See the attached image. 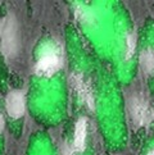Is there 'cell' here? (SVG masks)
I'll use <instances>...</instances> for the list:
<instances>
[{
	"instance_id": "1",
	"label": "cell",
	"mask_w": 154,
	"mask_h": 155,
	"mask_svg": "<svg viewBox=\"0 0 154 155\" xmlns=\"http://www.w3.org/2000/svg\"><path fill=\"white\" fill-rule=\"evenodd\" d=\"M0 41L2 51L5 57H13L18 50L17 25L12 15H8L0 22Z\"/></svg>"
},
{
	"instance_id": "2",
	"label": "cell",
	"mask_w": 154,
	"mask_h": 155,
	"mask_svg": "<svg viewBox=\"0 0 154 155\" xmlns=\"http://www.w3.org/2000/svg\"><path fill=\"white\" fill-rule=\"evenodd\" d=\"M130 114L131 118L137 126H148L154 118V112L152 107L142 97L135 96L130 100Z\"/></svg>"
},
{
	"instance_id": "3",
	"label": "cell",
	"mask_w": 154,
	"mask_h": 155,
	"mask_svg": "<svg viewBox=\"0 0 154 155\" xmlns=\"http://www.w3.org/2000/svg\"><path fill=\"white\" fill-rule=\"evenodd\" d=\"M60 65V57L55 51H45L40 58H38L37 63L35 65V72L37 76L40 77H50L55 72L59 71Z\"/></svg>"
},
{
	"instance_id": "4",
	"label": "cell",
	"mask_w": 154,
	"mask_h": 155,
	"mask_svg": "<svg viewBox=\"0 0 154 155\" xmlns=\"http://www.w3.org/2000/svg\"><path fill=\"white\" fill-rule=\"evenodd\" d=\"M5 108H7V112L12 118L17 119L22 117L26 108L23 92L19 90L10 91L7 96V100H5Z\"/></svg>"
},
{
	"instance_id": "5",
	"label": "cell",
	"mask_w": 154,
	"mask_h": 155,
	"mask_svg": "<svg viewBox=\"0 0 154 155\" xmlns=\"http://www.w3.org/2000/svg\"><path fill=\"white\" fill-rule=\"evenodd\" d=\"M72 84H73L75 90L80 95V97L87 104V107L90 109H94V96H92V91H91L89 84L84 80V77L80 74H73Z\"/></svg>"
},
{
	"instance_id": "6",
	"label": "cell",
	"mask_w": 154,
	"mask_h": 155,
	"mask_svg": "<svg viewBox=\"0 0 154 155\" xmlns=\"http://www.w3.org/2000/svg\"><path fill=\"white\" fill-rule=\"evenodd\" d=\"M86 135H87V122L85 118H80L75 127V140L73 149L76 151H84L86 145Z\"/></svg>"
},
{
	"instance_id": "7",
	"label": "cell",
	"mask_w": 154,
	"mask_h": 155,
	"mask_svg": "<svg viewBox=\"0 0 154 155\" xmlns=\"http://www.w3.org/2000/svg\"><path fill=\"white\" fill-rule=\"evenodd\" d=\"M140 64L145 73L154 74V50L142 51L140 55Z\"/></svg>"
},
{
	"instance_id": "8",
	"label": "cell",
	"mask_w": 154,
	"mask_h": 155,
	"mask_svg": "<svg viewBox=\"0 0 154 155\" xmlns=\"http://www.w3.org/2000/svg\"><path fill=\"white\" fill-rule=\"evenodd\" d=\"M135 48H136V36L135 34H130L127 36V48H126V58L127 59L132 57Z\"/></svg>"
},
{
	"instance_id": "9",
	"label": "cell",
	"mask_w": 154,
	"mask_h": 155,
	"mask_svg": "<svg viewBox=\"0 0 154 155\" xmlns=\"http://www.w3.org/2000/svg\"><path fill=\"white\" fill-rule=\"evenodd\" d=\"M62 155H73V153H72V149H71L69 146L65 145V146L63 147V150H62Z\"/></svg>"
},
{
	"instance_id": "10",
	"label": "cell",
	"mask_w": 154,
	"mask_h": 155,
	"mask_svg": "<svg viewBox=\"0 0 154 155\" xmlns=\"http://www.w3.org/2000/svg\"><path fill=\"white\" fill-rule=\"evenodd\" d=\"M4 124H5L4 118H3L2 113H0V134H2V132H3V130H4Z\"/></svg>"
},
{
	"instance_id": "11",
	"label": "cell",
	"mask_w": 154,
	"mask_h": 155,
	"mask_svg": "<svg viewBox=\"0 0 154 155\" xmlns=\"http://www.w3.org/2000/svg\"><path fill=\"white\" fill-rule=\"evenodd\" d=\"M148 155H154V149H153L152 151H149V153H148Z\"/></svg>"
}]
</instances>
